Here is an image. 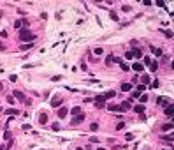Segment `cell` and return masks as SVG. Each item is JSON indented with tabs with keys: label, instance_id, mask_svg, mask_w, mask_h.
Segmentation results:
<instances>
[{
	"label": "cell",
	"instance_id": "9",
	"mask_svg": "<svg viewBox=\"0 0 174 150\" xmlns=\"http://www.w3.org/2000/svg\"><path fill=\"white\" fill-rule=\"evenodd\" d=\"M132 69H134L135 72H142V65H141L139 62H135V64H132Z\"/></svg>",
	"mask_w": 174,
	"mask_h": 150
},
{
	"label": "cell",
	"instance_id": "40",
	"mask_svg": "<svg viewBox=\"0 0 174 150\" xmlns=\"http://www.w3.org/2000/svg\"><path fill=\"white\" fill-rule=\"evenodd\" d=\"M99 150H105V148H99Z\"/></svg>",
	"mask_w": 174,
	"mask_h": 150
},
{
	"label": "cell",
	"instance_id": "2",
	"mask_svg": "<svg viewBox=\"0 0 174 150\" xmlns=\"http://www.w3.org/2000/svg\"><path fill=\"white\" fill-rule=\"evenodd\" d=\"M95 106H97V108H105V99H104V95H97V97H95Z\"/></svg>",
	"mask_w": 174,
	"mask_h": 150
},
{
	"label": "cell",
	"instance_id": "17",
	"mask_svg": "<svg viewBox=\"0 0 174 150\" xmlns=\"http://www.w3.org/2000/svg\"><path fill=\"white\" fill-rule=\"evenodd\" d=\"M148 67H149V71H153V72H155V71L158 69V64H157V62H151V64H149Z\"/></svg>",
	"mask_w": 174,
	"mask_h": 150
},
{
	"label": "cell",
	"instance_id": "24",
	"mask_svg": "<svg viewBox=\"0 0 174 150\" xmlns=\"http://www.w3.org/2000/svg\"><path fill=\"white\" fill-rule=\"evenodd\" d=\"M28 48H32V42H28V44H25V46H21V51H26Z\"/></svg>",
	"mask_w": 174,
	"mask_h": 150
},
{
	"label": "cell",
	"instance_id": "20",
	"mask_svg": "<svg viewBox=\"0 0 174 150\" xmlns=\"http://www.w3.org/2000/svg\"><path fill=\"white\" fill-rule=\"evenodd\" d=\"M93 53H95L97 57H100V55L104 53V50H102V48H95V50H93Z\"/></svg>",
	"mask_w": 174,
	"mask_h": 150
},
{
	"label": "cell",
	"instance_id": "26",
	"mask_svg": "<svg viewBox=\"0 0 174 150\" xmlns=\"http://www.w3.org/2000/svg\"><path fill=\"white\" fill-rule=\"evenodd\" d=\"M123 127H125V124H123V122H118V124H116V129H118V131H122Z\"/></svg>",
	"mask_w": 174,
	"mask_h": 150
},
{
	"label": "cell",
	"instance_id": "25",
	"mask_svg": "<svg viewBox=\"0 0 174 150\" xmlns=\"http://www.w3.org/2000/svg\"><path fill=\"white\" fill-rule=\"evenodd\" d=\"M162 129H164V131H171V129H172V124H165Z\"/></svg>",
	"mask_w": 174,
	"mask_h": 150
},
{
	"label": "cell",
	"instance_id": "21",
	"mask_svg": "<svg viewBox=\"0 0 174 150\" xmlns=\"http://www.w3.org/2000/svg\"><path fill=\"white\" fill-rule=\"evenodd\" d=\"M141 81H142L144 85H148V83H149V76H148V74H144V76L141 78Z\"/></svg>",
	"mask_w": 174,
	"mask_h": 150
},
{
	"label": "cell",
	"instance_id": "37",
	"mask_svg": "<svg viewBox=\"0 0 174 150\" xmlns=\"http://www.w3.org/2000/svg\"><path fill=\"white\" fill-rule=\"evenodd\" d=\"M4 50H5V46H4L2 42H0V51H4Z\"/></svg>",
	"mask_w": 174,
	"mask_h": 150
},
{
	"label": "cell",
	"instance_id": "34",
	"mask_svg": "<svg viewBox=\"0 0 174 150\" xmlns=\"http://www.w3.org/2000/svg\"><path fill=\"white\" fill-rule=\"evenodd\" d=\"M125 138H127V141H132V140H134V134H127Z\"/></svg>",
	"mask_w": 174,
	"mask_h": 150
},
{
	"label": "cell",
	"instance_id": "4",
	"mask_svg": "<svg viewBox=\"0 0 174 150\" xmlns=\"http://www.w3.org/2000/svg\"><path fill=\"white\" fill-rule=\"evenodd\" d=\"M83 120H85V113H81V115H76L74 118H72V124L74 125H78V124H81Z\"/></svg>",
	"mask_w": 174,
	"mask_h": 150
},
{
	"label": "cell",
	"instance_id": "22",
	"mask_svg": "<svg viewBox=\"0 0 174 150\" xmlns=\"http://www.w3.org/2000/svg\"><path fill=\"white\" fill-rule=\"evenodd\" d=\"M153 53H155L157 57H162V53H164V51H162L160 48H155V50H153Z\"/></svg>",
	"mask_w": 174,
	"mask_h": 150
},
{
	"label": "cell",
	"instance_id": "10",
	"mask_svg": "<svg viewBox=\"0 0 174 150\" xmlns=\"http://www.w3.org/2000/svg\"><path fill=\"white\" fill-rule=\"evenodd\" d=\"M165 115H167V117H172V115H174V110H172V104H169V106H165Z\"/></svg>",
	"mask_w": 174,
	"mask_h": 150
},
{
	"label": "cell",
	"instance_id": "8",
	"mask_svg": "<svg viewBox=\"0 0 174 150\" xmlns=\"http://www.w3.org/2000/svg\"><path fill=\"white\" fill-rule=\"evenodd\" d=\"M134 111H135V113H139V115H142V111H144V104H135Z\"/></svg>",
	"mask_w": 174,
	"mask_h": 150
},
{
	"label": "cell",
	"instance_id": "11",
	"mask_svg": "<svg viewBox=\"0 0 174 150\" xmlns=\"http://www.w3.org/2000/svg\"><path fill=\"white\" fill-rule=\"evenodd\" d=\"M158 104H165V106H169L171 101L167 99V97H158Z\"/></svg>",
	"mask_w": 174,
	"mask_h": 150
},
{
	"label": "cell",
	"instance_id": "1",
	"mask_svg": "<svg viewBox=\"0 0 174 150\" xmlns=\"http://www.w3.org/2000/svg\"><path fill=\"white\" fill-rule=\"evenodd\" d=\"M19 39H21V41H28V42H32V41L35 39V35L30 32L28 28H21V30H19Z\"/></svg>",
	"mask_w": 174,
	"mask_h": 150
},
{
	"label": "cell",
	"instance_id": "23",
	"mask_svg": "<svg viewBox=\"0 0 174 150\" xmlns=\"http://www.w3.org/2000/svg\"><path fill=\"white\" fill-rule=\"evenodd\" d=\"M109 16H111V20H114V21L118 20V14H116L114 11H111V12H109Z\"/></svg>",
	"mask_w": 174,
	"mask_h": 150
},
{
	"label": "cell",
	"instance_id": "5",
	"mask_svg": "<svg viewBox=\"0 0 174 150\" xmlns=\"http://www.w3.org/2000/svg\"><path fill=\"white\" fill-rule=\"evenodd\" d=\"M130 53H132V57H135V58H141V57H142V51H141V48H134V50L130 51Z\"/></svg>",
	"mask_w": 174,
	"mask_h": 150
},
{
	"label": "cell",
	"instance_id": "3",
	"mask_svg": "<svg viewBox=\"0 0 174 150\" xmlns=\"http://www.w3.org/2000/svg\"><path fill=\"white\" fill-rule=\"evenodd\" d=\"M62 102H63L62 97H53V99H51V106L53 108H58V106H62Z\"/></svg>",
	"mask_w": 174,
	"mask_h": 150
},
{
	"label": "cell",
	"instance_id": "15",
	"mask_svg": "<svg viewBox=\"0 0 174 150\" xmlns=\"http://www.w3.org/2000/svg\"><path fill=\"white\" fill-rule=\"evenodd\" d=\"M23 23H26V20H18V21H14V27L16 28H21V25Z\"/></svg>",
	"mask_w": 174,
	"mask_h": 150
},
{
	"label": "cell",
	"instance_id": "16",
	"mask_svg": "<svg viewBox=\"0 0 174 150\" xmlns=\"http://www.w3.org/2000/svg\"><path fill=\"white\" fill-rule=\"evenodd\" d=\"M114 95H116V94H114V92L111 90V92H105V94H104V99H113Z\"/></svg>",
	"mask_w": 174,
	"mask_h": 150
},
{
	"label": "cell",
	"instance_id": "35",
	"mask_svg": "<svg viewBox=\"0 0 174 150\" xmlns=\"http://www.w3.org/2000/svg\"><path fill=\"white\" fill-rule=\"evenodd\" d=\"M144 64H146V65H149V64H151V58H149V57H146V58H144Z\"/></svg>",
	"mask_w": 174,
	"mask_h": 150
},
{
	"label": "cell",
	"instance_id": "6",
	"mask_svg": "<svg viewBox=\"0 0 174 150\" xmlns=\"http://www.w3.org/2000/svg\"><path fill=\"white\" fill-rule=\"evenodd\" d=\"M67 113H69V108H60V110H58V117H60V118H65Z\"/></svg>",
	"mask_w": 174,
	"mask_h": 150
},
{
	"label": "cell",
	"instance_id": "12",
	"mask_svg": "<svg viewBox=\"0 0 174 150\" xmlns=\"http://www.w3.org/2000/svg\"><path fill=\"white\" fill-rule=\"evenodd\" d=\"M12 94H14V97H16V99H19V101H25V95H23V92L16 90V92H12Z\"/></svg>",
	"mask_w": 174,
	"mask_h": 150
},
{
	"label": "cell",
	"instance_id": "28",
	"mask_svg": "<svg viewBox=\"0 0 174 150\" xmlns=\"http://www.w3.org/2000/svg\"><path fill=\"white\" fill-rule=\"evenodd\" d=\"M122 9H123V12H128V11H132V7L130 5H123Z\"/></svg>",
	"mask_w": 174,
	"mask_h": 150
},
{
	"label": "cell",
	"instance_id": "32",
	"mask_svg": "<svg viewBox=\"0 0 174 150\" xmlns=\"http://www.w3.org/2000/svg\"><path fill=\"white\" fill-rule=\"evenodd\" d=\"M146 101H148V95L142 94V95H141V102H146Z\"/></svg>",
	"mask_w": 174,
	"mask_h": 150
},
{
	"label": "cell",
	"instance_id": "13",
	"mask_svg": "<svg viewBox=\"0 0 174 150\" xmlns=\"http://www.w3.org/2000/svg\"><path fill=\"white\" fill-rule=\"evenodd\" d=\"M70 113H72V115L76 117V115H81V113H83V111H81V108H79V106H74V108L70 110Z\"/></svg>",
	"mask_w": 174,
	"mask_h": 150
},
{
	"label": "cell",
	"instance_id": "38",
	"mask_svg": "<svg viewBox=\"0 0 174 150\" xmlns=\"http://www.w3.org/2000/svg\"><path fill=\"white\" fill-rule=\"evenodd\" d=\"M0 150H5V148H4V147H0Z\"/></svg>",
	"mask_w": 174,
	"mask_h": 150
},
{
	"label": "cell",
	"instance_id": "41",
	"mask_svg": "<svg viewBox=\"0 0 174 150\" xmlns=\"http://www.w3.org/2000/svg\"><path fill=\"white\" fill-rule=\"evenodd\" d=\"M0 113H2V108H0Z\"/></svg>",
	"mask_w": 174,
	"mask_h": 150
},
{
	"label": "cell",
	"instance_id": "33",
	"mask_svg": "<svg viewBox=\"0 0 174 150\" xmlns=\"http://www.w3.org/2000/svg\"><path fill=\"white\" fill-rule=\"evenodd\" d=\"M142 90H144V85H139V87H137V90H135V92H139V94H141Z\"/></svg>",
	"mask_w": 174,
	"mask_h": 150
},
{
	"label": "cell",
	"instance_id": "27",
	"mask_svg": "<svg viewBox=\"0 0 174 150\" xmlns=\"http://www.w3.org/2000/svg\"><path fill=\"white\" fill-rule=\"evenodd\" d=\"M7 115H18V110H7Z\"/></svg>",
	"mask_w": 174,
	"mask_h": 150
},
{
	"label": "cell",
	"instance_id": "19",
	"mask_svg": "<svg viewBox=\"0 0 174 150\" xmlns=\"http://www.w3.org/2000/svg\"><path fill=\"white\" fill-rule=\"evenodd\" d=\"M113 62H114V57H113V55H109L107 58H105V64H107V65H111Z\"/></svg>",
	"mask_w": 174,
	"mask_h": 150
},
{
	"label": "cell",
	"instance_id": "36",
	"mask_svg": "<svg viewBox=\"0 0 174 150\" xmlns=\"http://www.w3.org/2000/svg\"><path fill=\"white\" fill-rule=\"evenodd\" d=\"M125 58H134V57H132L130 51H127V53H125Z\"/></svg>",
	"mask_w": 174,
	"mask_h": 150
},
{
	"label": "cell",
	"instance_id": "18",
	"mask_svg": "<svg viewBox=\"0 0 174 150\" xmlns=\"http://www.w3.org/2000/svg\"><path fill=\"white\" fill-rule=\"evenodd\" d=\"M130 88H132V85H130V83H123V85H122V90H123V92H128Z\"/></svg>",
	"mask_w": 174,
	"mask_h": 150
},
{
	"label": "cell",
	"instance_id": "31",
	"mask_svg": "<svg viewBox=\"0 0 174 150\" xmlns=\"http://www.w3.org/2000/svg\"><path fill=\"white\" fill-rule=\"evenodd\" d=\"M90 129H92V131H97V129H99V124H92V125H90Z\"/></svg>",
	"mask_w": 174,
	"mask_h": 150
},
{
	"label": "cell",
	"instance_id": "29",
	"mask_svg": "<svg viewBox=\"0 0 174 150\" xmlns=\"http://www.w3.org/2000/svg\"><path fill=\"white\" fill-rule=\"evenodd\" d=\"M109 110H111V111H120V106H116V104H113V106H111Z\"/></svg>",
	"mask_w": 174,
	"mask_h": 150
},
{
	"label": "cell",
	"instance_id": "30",
	"mask_svg": "<svg viewBox=\"0 0 174 150\" xmlns=\"http://www.w3.org/2000/svg\"><path fill=\"white\" fill-rule=\"evenodd\" d=\"M120 65H122V69H123V71H128V65H127L125 62H120Z\"/></svg>",
	"mask_w": 174,
	"mask_h": 150
},
{
	"label": "cell",
	"instance_id": "7",
	"mask_svg": "<svg viewBox=\"0 0 174 150\" xmlns=\"http://www.w3.org/2000/svg\"><path fill=\"white\" fill-rule=\"evenodd\" d=\"M127 110H130V102H128V101H123L122 104H120V111H127Z\"/></svg>",
	"mask_w": 174,
	"mask_h": 150
},
{
	"label": "cell",
	"instance_id": "39",
	"mask_svg": "<svg viewBox=\"0 0 174 150\" xmlns=\"http://www.w3.org/2000/svg\"><path fill=\"white\" fill-rule=\"evenodd\" d=\"M76 150H83V148H81V147H79V148H76Z\"/></svg>",
	"mask_w": 174,
	"mask_h": 150
},
{
	"label": "cell",
	"instance_id": "14",
	"mask_svg": "<svg viewBox=\"0 0 174 150\" xmlns=\"http://www.w3.org/2000/svg\"><path fill=\"white\" fill-rule=\"evenodd\" d=\"M39 122H41V124H46V122H48V115H46V113H41V115H39Z\"/></svg>",
	"mask_w": 174,
	"mask_h": 150
}]
</instances>
